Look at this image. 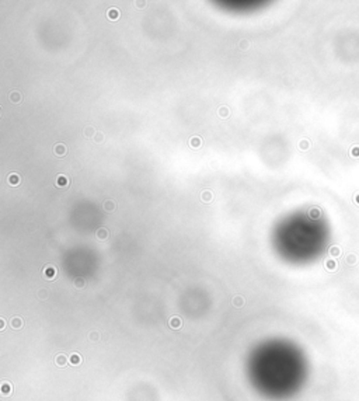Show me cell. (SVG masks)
<instances>
[{"mask_svg": "<svg viewBox=\"0 0 359 401\" xmlns=\"http://www.w3.org/2000/svg\"><path fill=\"white\" fill-rule=\"evenodd\" d=\"M44 276L48 281H54L55 278L58 276V269L54 265H47L44 268Z\"/></svg>", "mask_w": 359, "mask_h": 401, "instance_id": "6da1fadb", "label": "cell"}, {"mask_svg": "<svg viewBox=\"0 0 359 401\" xmlns=\"http://www.w3.org/2000/svg\"><path fill=\"white\" fill-rule=\"evenodd\" d=\"M0 390H2V396L3 397H7L10 394H13V384L10 382H2V386H0Z\"/></svg>", "mask_w": 359, "mask_h": 401, "instance_id": "7a4b0ae2", "label": "cell"}, {"mask_svg": "<svg viewBox=\"0 0 359 401\" xmlns=\"http://www.w3.org/2000/svg\"><path fill=\"white\" fill-rule=\"evenodd\" d=\"M67 363H69V356H66L65 354H58L55 356V365L59 368H65Z\"/></svg>", "mask_w": 359, "mask_h": 401, "instance_id": "3957f363", "label": "cell"}, {"mask_svg": "<svg viewBox=\"0 0 359 401\" xmlns=\"http://www.w3.org/2000/svg\"><path fill=\"white\" fill-rule=\"evenodd\" d=\"M168 327H170L171 330H180V328L182 327L181 317H178V316H173V317L168 320Z\"/></svg>", "mask_w": 359, "mask_h": 401, "instance_id": "277c9868", "label": "cell"}, {"mask_svg": "<svg viewBox=\"0 0 359 401\" xmlns=\"http://www.w3.org/2000/svg\"><path fill=\"white\" fill-rule=\"evenodd\" d=\"M54 153H55V156L63 157V156H66V153H67V147H66L65 143H56L55 147H54Z\"/></svg>", "mask_w": 359, "mask_h": 401, "instance_id": "5b68a950", "label": "cell"}, {"mask_svg": "<svg viewBox=\"0 0 359 401\" xmlns=\"http://www.w3.org/2000/svg\"><path fill=\"white\" fill-rule=\"evenodd\" d=\"M69 178L66 177V175H63V174H59L58 175V178H56V181H55V185L56 187H59V188H65V187H69Z\"/></svg>", "mask_w": 359, "mask_h": 401, "instance_id": "8992f818", "label": "cell"}, {"mask_svg": "<svg viewBox=\"0 0 359 401\" xmlns=\"http://www.w3.org/2000/svg\"><path fill=\"white\" fill-rule=\"evenodd\" d=\"M10 327L14 328V330H21V328L24 327V320H22L21 317L16 316V317H13L10 320Z\"/></svg>", "mask_w": 359, "mask_h": 401, "instance_id": "52a82bcc", "label": "cell"}, {"mask_svg": "<svg viewBox=\"0 0 359 401\" xmlns=\"http://www.w3.org/2000/svg\"><path fill=\"white\" fill-rule=\"evenodd\" d=\"M81 361H83V358H81V355L80 354H77V352H72V354L69 355V363L72 365V366H79L80 363H81Z\"/></svg>", "mask_w": 359, "mask_h": 401, "instance_id": "ba28073f", "label": "cell"}, {"mask_svg": "<svg viewBox=\"0 0 359 401\" xmlns=\"http://www.w3.org/2000/svg\"><path fill=\"white\" fill-rule=\"evenodd\" d=\"M201 200H202V202H205V204H209V202H212V200H213V194L210 192L209 190L202 191V194H201Z\"/></svg>", "mask_w": 359, "mask_h": 401, "instance_id": "9c48e42d", "label": "cell"}, {"mask_svg": "<svg viewBox=\"0 0 359 401\" xmlns=\"http://www.w3.org/2000/svg\"><path fill=\"white\" fill-rule=\"evenodd\" d=\"M189 146L191 147H194V149H198V147H201V146L203 145V140L199 138V136H192V138L189 139Z\"/></svg>", "mask_w": 359, "mask_h": 401, "instance_id": "30bf717a", "label": "cell"}, {"mask_svg": "<svg viewBox=\"0 0 359 401\" xmlns=\"http://www.w3.org/2000/svg\"><path fill=\"white\" fill-rule=\"evenodd\" d=\"M107 15H108V18L111 20V21H116V20L119 18V10L115 9V7H111L108 11H107Z\"/></svg>", "mask_w": 359, "mask_h": 401, "instance_id": "8fae6325", "label": "cell"}, {"mask_svg": "<svg viewBox=\"0 0 359 401\" xmlns=\"http://www.w3.org/2000/svg\"><path fill=\"white\" fill-rule=\"evenodd\" d=\"M102 208H104L107 212H114L115 211V208H116V205H115V202H114L112 199H107V200L102 202Z\"/></svg>", "mask_w": 359, "mask_h": 401, "instance_id": "7c38bea8", "label": "cell"}, {"mask_svg": "<svg viewBox=\"0 0 359 401\" xmlns=\"http://www.w3.org/2000/svg\"><path fill=\"white\" fill-rule=\"evenodd\" d=\"M9 98H10V101L11 102H21V100H22V97H21V94L18 93V91H11L10 94H9Z\"/></svg>", "mask_w": 359, "mask_h": 401, "instance_id": "4fadbf2b", "label": "cell"}, {"mask_svg": "<svg viewBox=\"0 0 359 401\" xmlns=\"http://www.w3.org/2000/svg\"><path fill=\"white\" fill-rule=\"evenodd\" d=\"M108 236H109V233L105 227H101V229L97 230V238H100V240H107Z\"/></svg>", "mask_w": 359, "mask_h": 401, "instance_id": "5bb4252c", "label": "cell"}, {"mask_svg": "<svg viewBox=\"0 0 359 401\" xmlns=\"http://www.w3.org/2000/svg\"><path fill=\"white\" fill-rule=\"evenodd\" d=\"M9 184H11V185H18L20 184V177H18V174H10L9 175Z\"/></svg>", "mask_w": 359, "mask_h": 401, "instance_id": "9a60e30c", "label": "cell"}, {"mask_svg": "<svg viewBox=\"0 0 359 401\" xmlns=\"http://www.w3.org/2000/svg\"><path fill=\"white\" fill-rule=\"evenodd\" d=\"M232 303H233V306H234V307H243L244 299L241 297V296H234V297H233V300H232Z\"/></svg>", "mask_w": 359, "mask_h": 401, "instance_id": "2e32d148", "label": "cell"}, {"mask_svg": "<svg viewBox=\"0 0 359 401\" xmlns=\"http://www.w3.org/2000/svg\"><path fill=\"white\" fill-rule=\"evenodd\" d=\"M218 114H219V117H220V118H225V119H226V118L230 115V109H229L227 107H220Z\"/></svg>", "mask_w": 359, "mask_h": 401, "instance_id": "e0dca14e", "label": "cell"}, {"mask_svg": "<svg viewBox=\"0 0 359 401\" xmlns=\"http://www.w3.org/2000/svg\"><path fill=\"white\" fill-rule=\"evenodd\" d=\"M95 133H97V132H95V129L93 126H87L86 129H84V136H86V138H94Z\"/></svg>", "mask_w": 359, "mask_h": 401, "instance_id": "ac0fdd59", "label": "cell"}, {"mask_svg": "<svg viewBox=\"0 0 359 401\" xmlns=\"http://www.w3.org/2000/svg\"><path fill=\"white\" fill-rule=\"evenodd\" d=\"M74 286H76L77 289H83L84 286H86V281H84L83 278H76V279H74Z\"/></svg>", "mask_w": 359, "mask_h": 401, "instance_id": "d6986e66", "label": "cell"}, {"mask_svg": "<svg viewBox=\"0 0 359 401\" xmlns=\"http://www.w3.org/2000/svg\"><path fill=\"white\" fill-rule=\"evenodd\" d=\"M88 339L93 341V342H97V341H100V334H98L97 331H91L90 334H88Z\"/></svg>", "mask_w": 359, "mask_h": 401, "instance_id": "ffe728a7", "label": "cell"}, {"mask_svg": "<svg viewBox=\"0 0 359 401\" xmlns=\"http://www.w3.org/2000/svg\"><path fill=\"white\" fill-rule=\"evenodd\" d=\"M104 139H105L104 133H101V132H97V133H95V136L93 138V140H94L95 143H102V142H104Z\"/></svg>", "mask_w": 359, "mask_h": 401, "instance_id": "44dd1931", "label": "cell"}, {"mask_svg": "<svg viewBox=\"0 0 359 401\" xmlns=\"http://www.w3.org/2000/svg\"><path fill=\"white\" fill-rule=\"evenodd\" d=\"M239 46H240V49H241V51H246L247 48L250 46V42H248V41H246V39H241V41H240Z\"/></svg>", "mask_w": 359, "mask_h": 401, "instance_id": "7402d4cb", "label": "cell"}, {"mask_svg": "<svg viewBox=\"0 0 359 401\" xmlns=\"http://www.w3.org/2000/svg\"><path fill=\"white\" fill-rule=\"evenodd\" d=\"M38 297H40L41 300L47 299V297H48V292L47 290H40V292H38Z\"/></svg>", "mask_w": 359, "mask_h": 401, "instance_id": "603a6c76", "label": "cell"}, {"mask_svg": "<svg viewBox=\"0 0 359 401\" xmlns=\"http://www.w3.org/2000/svg\"><path fill=\"white\" fill-rule=\"evenodd\" d=\"M4 328H6V318L2 317L0 318V331H3Z\"/></svg>", "mask_w": 359, "mask_h": 401, "instance_id": "cb8c5ba5", "label": "cell"}]
</instances>
